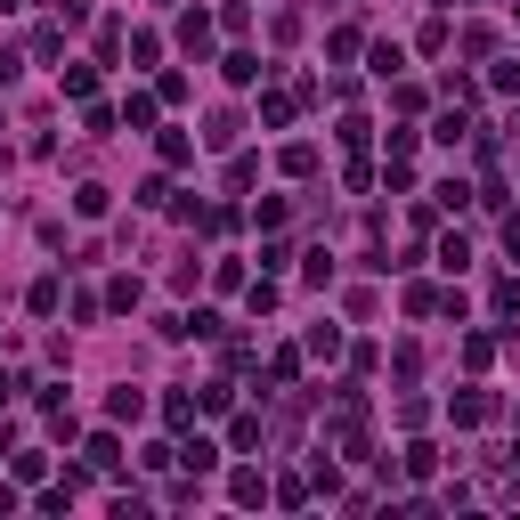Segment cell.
I'll use <instances>...</instances> for the list:
<instances>
[{"instance_id": "obj_18", "label": "cell", "mask_w": 520, "mask_h": 520, "mask_svg": "<svg viewBox=\"0 0 520 520\" xmlns=\"http://www.w3.org/2000/svg\"><path fill=\"white\" fill-rule=\"evenodd\" d=\"M293 374H301V350H277V358H269V382H277V390H293Z\"/></svg>"}, {"instance_id": "obj_15", "label": "cell", "mask_w": 520, "mask_h": 520, "mask_svg": "<svg viewBox=\"0 0 520 520\" xmlns=\"http://www.w3.org/2000/svg\"><path fill=\"white\" fill-rule=\"evenodd\" d=\"M25 301H33V317H57V301H65V285H57V277H41V285H33Z\"/></svg>"}, {"instance_id": "obj_4", "label": "cell", "mask_w": 520, "mask_h": 520, "mask_svg": "<svg viewBox=\"0 0 520 520\" xmlns=\"http://www.w3.org/2000/svg\"><path fill=\"white\" fill-rule=\"evenodd\" d=\"M179 464H187V480H204V472H220V447H212L204 431H195V439L179 447Z\"/></svg>"}, {"instance_id": "obj_13", "label": "cell", "mask_w": 520, "mask_h": 520, "mask_svg": "<svg viewBox=\"0 0 520 520\" xmlns=\"http://www.w3.org/2000/svg\"><path fill=\"white\" fill-rule=\"evenodd\" d=\"M65 98H98V65H65Z\"/></svg>"}, {"instance_id": "obj_20", "label": "cell", "mask_w": 520, "mask_h": 520, "mask_svg": "<svg viewBox=\"0 0 520 520\" xmlns=\"http://www.w3.org/2000/svg\"><path fill=\"white\" fill-rule=\"evenodd\" d=\"M366 65H374V74H399L407 57H399V41H374V49H366Z\"/></svg>"}, {"instance_id": "obj_8", "label": "cell", "mask_w": 520, "mask_h": 520, "mask_svg": "<svg viewBox=\"0 0 520 520\" xmlns=\"http://www.w3.org/2000/svg\"><path fill=\"white\" fill-rule=\"evenodd\" d=\"M155 114H163V98H155V90H130V106H122V122H130V130H155Z\"/></svg>"}, {"instance_id": "obj_21", "label": "cell", "mask_w": 520, "mask_h": 520, "mask_svg": "<svg viewBox=\"0 0 520 520\" xmlns=\"http://www.w3.org/2000/svg\"><path fill=\"white\" fill-rule=\"evenodd\" d=\"M236 130H244L236 114H212V130H204V147H236Z\"/></svg>"}, {"instance_id": "obj_7", "label": "cell", "mask_w": 520, "mask_h": 520, "mask_svg": "<svg viewBox=\"0 0 520 520\" xmlns=\"http://www.w3.org/2000/svg\"><path fill=\"white\" fill-rule=\"evenodd\" d=\"M220 74H228L236 90H252V82H260V57H252V49H228V57H220Z\"/></svg>"}, {"instance_id": "obj_2", "label": "cell", "mask_w": 520, "mask_h": 520, "mask_svg": "<svg viewBox=\"0 0 520 520\" xmlns=\"http://www.w3.org/2000/svg\"><path fill=\"white\" fill-rule=\"evenodd\" d=\"M82 464H90V472H122V439H114V431H90V439H82Z\"/></svg>"}, {"instance_id": "obj_12", "label": "cell", "mask_w": 520, "mask_h": 520, "mask_svg": "<svg viewBox=\"0 0 520 520\" xmlns=\"http://www.w3.org/2000/svg\"><path fill=\"white\" fill-rule=\"evenodd\" d=\"M163 423H171V431H195V399H187V390H171V399H163Z\"/></svg>"}, {"instance_id": "obj_9", "label": "cell", "mask_w": 520, "mask_h": 520, "mask_svg": "<svg viewBox=\"0 0 520 520\" xmlns=\"http://www.w3.org/2000/svg\"><path fill=\"white\" fill-rule=\"evenodd\" d=\"M155 155L179 171V163H195V139H187V130H155Z\"/></svg>"}, {"instance_id": "obj_17", "label": "cell", "mask_w": 520, "mask_h": 520, "mask_svg": "<svg viewBox=\"0 0 520 520\" xmlns=\"http://www.w3.org/2000/svg\"><path fill=\"white\" fill-rule=\"evenodd\" d=\"M325 49H334V65H350V57H358V49H366V33H358V25H342V33H334V41H325Z\"/></svg>"}, {"instance_id": "obj_10", "label": "cell", "mask_w": 520, "mask_h": 520, "mask_svg": "<svg viewBox=\"0 0 520 520\" xmlns=\"http://www.w3.org/2000/svg\"><path fill=\"white\" fill-rule=\"evenodd\" d=\"M139 415H147V399H139V390H130V382H122V390H114V399H106V423H139Z\"/></svg>"}, {"instance_id": "obj_5", "label": "cell", "mask_w": 520, "mask_h": 520, "mask_svg": "<svg viewBox=\"0 0 520 520\" xmlns=\"http://www.w3.org/2000/svg\"><path fill=\"white\" fill-rule=\"evenodd\" d=\"M488 415H496V399H488L480 382H472V390H455V423H464V431H472V423H488Z\"/></svg>"}, {"instance_id": "obj_23", "label": "cell", "mask_w": 520, "mask_h": 520, "mask_svg": "<svg viewBox=\"0 0 520 520\" xmlns=\"http://www.w3.org/2000/svg\"><path fill=\"white\" fill-rule=\"evenodd\" d=\"M82 130H90V139H106V130H114V114H106L98 98H82Z\"/></svg>"}, {"instance_id": "obj_19", "label": "cell", "mask_w": 520, "mask_h": 520, "mask_svg": "<svg viewBox=\"0 0 520 520\" xmlns=\"http://www.w3.org/2000/svg\"><path fill=\"white\" fill-rule=\"evenodd\" d=\"M488 309H496V317H520V277H504V285L488 293Z\"/></svg>"}, {"instance_id": "obj_24", "label": "cell", "mask_w": 520, "mask_h": 520, "mask_svg": "<svg viewBox=\"0 0 520 520\" xmlns=\"http://www.w3.org/2000/svg\"><path fill=\"white\" fill-rule=\"evenodd\" d=\"M390 366H399V382H415V374H423V350H415V342H399V350H390Z\"/></svg>"}, {"instance_id": "obj_14", "label": "cell", "mask_w": 520, "mask_h": 520, "mask_svg": "<svg viewBox=\"0 0 520 520\" xmlns=\"http://www.w3.org/2000/svg\"><path fill=\"white\" fill-rule=\"evenodd\" d=\"M309 171H317V147L293 139V147H285V179H309Z\"/></svg>"}, {"instance_id": "obj_1", "label": "cell", "mask_w": 520, "mask_h": 520, "mask_svg": "<svg viewBox=\"0 0 520 520\" xmlns=\"http://www.w3.org/2000/svg\"><path fill=\"white\" fill-rule=\"evenodd\" d=\"M212 41H220V17H204V9H187V17H179V49H187L195 65L212 57Z\"/></svg>"}, {"instance_id": "obj_26", "label": "cell", "mask_w": 520, "mask_h": 520, "mask_svg": "<svg viewBox=\"0 0 520 520\" xmlns=\"http://www.w3.org/2000/svg\"><path fill=\"white\" fill-rule=\"evenodd\" d=\"M17 74H25V49H0V90H9Z\"/></svg>"}, {"instance_id": "obj_16", "label": "cell", "mask_w": 520, "mask_h": 520, "mask_svg": "<svg viewBox=\"0 0 520 520\" xmlns=\"http://www.w3.org/2000/svg\"><path fill=\"white\" fill-rule=\"evenodd\" d=\"M334 139H342L350 155H366V139H374V122H358V114H342V130H334Z\"/></svg>"}, {"instance_id": "obj_29", "label": "cell", "mask_w": 520, "mask_h": 520, "mask_svg": "<svg viewBox=\"0 0 520 520\" xmlns=\"http://www.w3.org/2000/svg\"><path fill=\"white\" fill-rule=\"evenodd\" d=\"M17 390H25V382H17V374H0V407H9V399H17Z\"/></svg>"}, {"instance_id": "obj_6", "label": "cell", "mask_w": 520, "mask_h": 520, "mask_svg": "<svg viewBox=\"0 0 520 520\" xmlns=\"http://www.w3.org/2000/svg\"><path fill=\"white\" fill-rule=\"evenodd\" d=\"M228 496H236V504H269V472H252V464L228 472Z\"/></svg>"}, {"instance_id": "obj_11", "label": "cell", "mask_w": 520, "mask_h": 520, "mask_svg": "<svg viewBox=\"0 0 520 520\" xmlns=\"http://www.w3.org/2000/svg\"><path fill=\"white\" fill-rule=\"evenodd\" d=\"M431 139H447V147H464V139H472V122H464V106H447V114H439V130H431Z\"/></svg>"}, {"instance_id": "obj_3", "label": "cell", "mask_w": 520, "mask_h": 520, "mask_svg": "<svg viewBox=\"0 0 520 520\" xmlns=\"http://www.w3.org/2000/svg\"><path fill=\"white\" fill-rule=\"evenodd\" d=\"M301 114V90H260V122H269V130H285Z\"/></svg>"}, {"instance_id": "obj_25", "label": "cell", "mask_w": 520, "mask_h": 520, "mask_svg": "<svg viewBox=\"0 0 520 520\" xmlns=\"http://www.w3.org/2000/svg\"><path fill=\"white\" fill-rule=\"evenodd\" d=\"M488 358H496V334H472V342H464V366H472V374H480V366H488Z\"/></svg>"}, {"instance_id": "obj_22", "label": "cell", "mask_w": 520, "mask_h": 520, "mask_svg": "<svg viewBox=\"0 0 520 520\" xmlns=\"http://www.w3.org/2000/svg\"><path fill=\"white\" fill-rule=\"evenodd\" d=\"M106 309H139V277H114L106 285Z\"/></svg>"}, {"instance_id": "obj_28", "label": "cell", "mask_w": 520, "mask_h": 520, "mask_svg": "<svg viewBox=\"0 0 520 520\" xmlns=\"http://www.w3.org/2000/svg\"><path fill=\"white\" fill-rule=\"evenodd\" d=\"M504 252H512V260H520V212H512V220H504Z\"/></svg>"}, {"instance_id": "obj_30", "label": "cell", "mask_w": 520, "mask_h": 520, "mask_svg": "<svg viewBox=\"0 0 520 520\" xmlns=\"http://www.w3.org/2000/svg\"><path fill=\"white\" fill-rule=\"evenodd\" d=\"M0 9H17V0H0Z\"/></svg>"}, {"instance_id": "obj_27", "label": "cell", "mask_w": 520, "mask_h": 520, "mask_svg": "<svg viewBox=\"0 0 520 520\" xmlns=\"http://www.w3.org/2000/svg\"><path fill=\"white\" fill-rule=\"evenodd\" d=\"M488 82H496V90H520V57H504V65H496Z\"/></svg>"}]
</instances>
